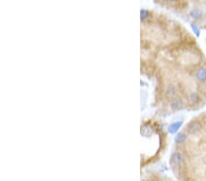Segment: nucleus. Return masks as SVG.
Masks as SVG:
<instances>
[{
	"instance_id": "obj_6",
	"label": "nucleus",
	"mask_w": 206,
	"mask_h": 181,
	"mask_svg": "<svg viewBox=\"0 0 206 181\" xmlns=\"http://www.w3.org/2000/svg\"><path fill=\"white\" fill-rule=\"evenodd\" d=\"M188 100L190 103H198L200 102V96H199V93H196V92H192L189 96H188Z\"/></svg>"
},
{
	"instance_id": "obj_9",
	"label": "nucleus",
	"mask_w": 206,
	"mask_h": 181,
	"mask_svg": "<svg viewBox=\"0 0 206 181\" xmlns=\"http://www.w3.org/2000/svg\"><path fill=\"white\" fill-rule=\"evenodd\" d=\"M190 16L192 17L193 19H199V18H201L202 17V12L200 11V10L195 9V10H193L192 12L190 13Z\"/></svg>"
},
{
	"instance_id": "obj_1",
	"label": "nucleus",
	"mask_w": 206,
	"mask_h": 181,
	"mask_svg": "<svg viewBox=\"0 0 206 181\" xmlns=\"http://www.w3.org/2000/svg\"><path fill=\"white\" fill-rule=\"evenodd\" d=\"M184 162V156L180 152H175L171 155L170 164L171 165H180Z\"/></svg>"
},
{
	"instance_id": "obj_8",
	"label": "nucleus",
	"mask_w": 206,
	"mask_h": 181,
	"mask_svg": "<svg viewBox=\"0 0 206 181\" xmlns=\"http://www.w3.org/2000/svg\"><path fill=\"white\" fill-rule=\"evenodd\" d=\"M187 140V135L184 133H179L176 136H175V142L176 144H183Z\"/></svg>"
},
{
	"instance_id": "obj_10",
	"label": "nucleus",
	"mask_w": 206,
	"mask_h": 181,
	"mask_svg": "<svg viewBox=\"0 0 206 181\" xmlns=\"http://www.w3.org/2000/svg\"><path fill=\"white\" fill-rule=\"evenodd\" d=\"M148 17H149V12L148 11V10H146V9H142L141 11H140V18H141V20H146V19H148Z\"/></svg>"
},
{
	"instance_id": "obj_2",
	"label": "nucleus",
	"mask_w": 206,
	"mask_h": 181,
	"mask_svg": "<svg viewBox=\"0 0 206 181\" xmlns=\"http://www.w3.org/2000/svg\"><path fill=\"white\" fill-rule=\"evenodd\" d=\"M170 106L174 111H180L184 108V102L181 98H174L170 101Z\"/></svg>"
},
{
	"instance_id": "obj_3",
	"label": "nucleus",
	"mask_w": 206,
	"mask_h": 181,
	"mask_svg": "<svg viewBox=\"0 0 206 181\" xmlns=\"http://www.w3.org/2000/svg\"><path fill=\"white\" fill-rule=\"evenodd\" d=\"M201 124L198 123V122H190L188 125H187V130L190 134H196L201 130Z\"/></svg>"
},
{
	"instance_id": "obj_5",
	"label": "nucleus",
	"mask_w": 206,
	"mask_h": 181,
	"mask_svg": "<svg viewBox=\"0 0 206 181\" xmlns=\"http://www.w3.org/2000/svg\"><path fill=\"white\" fill-rule=\"evenodd\" d=\"M177 87L175 86L174 84H170L169 86L167 87V90H166V95L167 97L169 98H172L174 97L175 95L177 94Z\"/></svg>"
},
{
	"instance_id": "obj_12",
	"label": "nucleus",
	"mask_w": 206,
	"mask_h": 181,
	"mask_svg": "<svg viewBox=\"0 0 206 181\" xmlns=\"http://www.w3.org/2000/svg\"><path fill=\"white\" fill-rule=\"evenodd\" d=\"M192 28H193V29L194 33H195L197 36H199V34H200V30H199V28H198V27H197L196 25H194V24H192Z\"/></svg>"
},
{
	"instance_id": "obj_11",
	"label": "nucleus",
	"mask_w": 206,
	"mask_h": 181,
	"mask_svg": "<svg viewBox=\"0 0 206 181\" xmlns=\"http://www.w3.org/2000/svg\"><path fill=\"white\" fill-rule=\"evenodd\" d=\"M140 97H141V107L144 108L145 104H146V102H147V93L145 92V90H142Z\"/></svg>"
},
{
	"instance_id": "obj_4",
	"label": "nucleus",
	"mask_w": 206,
	"mask_h": 181,
	"mask_svg": "<svg viewBox=\"0 0 206 181\" xmlns=\"http://www.w3.org/2000/svg\"><path fill=\"white\" fill-rule=\"evenodd\" d=\"M195 77L200 81H206V69L205 68H199L195 72Z\"/></svg>"
},
{
	"instance_id": "obj_7",
	"label": "nucleus",
	"mask_w": 206,
	"mask_h": 181,
	"mask_svg": "<svg viewBox=\"0 0 206 181\" xmlns=\"http://www.w3.org/2000/svg\"><path fill=\"white\" fill-rule=\"evenodd\" d=\"M182 125V122H176V123H173L170 125L169 127V132L170 134H175L177 133L178 130L180 128V126Z\"/></svg>"
},
{
	"instance_id": "obj_13",
	"label": "nucleus",
	"mask_w": 206,
	"mask_h": 181,
	"mask_svg": "<svg viewBox=\"0 0 206 181\" xmlns=\"http://www.w3.org/2000/svg\"><path fill=\"white\" fill-rule=\"evenodd\" d=\"M166 1H168V2H174V1H176V0H166Z\"/></svg>"
}]
</instances>
